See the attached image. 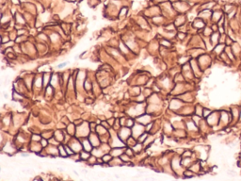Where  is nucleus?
I'll return each mask as SVG.
<instances>
[{
	"label": "nucleus",
	"mask_w": 241,
	"mask_h": 181,
	"mask_svg": "<svg viewBox=\"0 0 241 181\" xmlns=\"http://www.w3.org/2000/svg\"><path fill=\"white\" fill-rule=\"evenodd\" d=\"M12 3H14V4H18L19 3V0H11Z\"/></svg>",
	"instance_id": "dca6fc26"
},
{
	"label": "nucleus",
	"mask_w": 241,
	"mask_h": 181,
	"mask_svg": "<svg viewBox=\"0 0 241 181\" xmlns=\"http://www.w3.org/2000/svg\"><path fill=\"white\" fill-rule=\"evenodd\" d=\"M147 138H148V134H147V133H144V134L142 133L138 139H139V141H140V143H142V141H145Z\"/></svg>",
	"instance_id": "6e6552de"
},
{
	"label": "nucleus",
	"mask_w": 241,
	"mask_h": 181,
	"mask_svg": "<svg viewBox=\"0 0 241 181\" xmlns=\"http://www.w3.org/2000/svg\"><path fill=\"white\" fill-rule=\"evenodd\" d=\"M112 160V159H111V156H110L109 154H107V155H105V156L103 157V161L104 162H107V163H108V162H110V161Z\"/></svg>",
	"instance_id": "0eeeda50"
},
{
	"label": "nucleus",
	"mask_w": 241,
	"mask_h": 181,
	"mask_svg": "<svg viewBox=\"0 0 241 181\" xmlns=\"http://www.w3.org/2000/svg\"><path fill=\"white\" fill-rule=\"evenodd\" d=\"M41 143H42V146L43 147H45V146H47L48 145V141L47 140H42L41 141Z\"/></svg>",
	"instance_id": "ddd939ff"
},
{
	"label": "nucleus",
	"mask_w": 241,
	"mask_h": 181,
	"mask_svg": "<svg viewBox=\"0 0 241 181\" xmlns=\"http://www.w3.org/2000/svg\"><path fill=\"white\" fill-rule=\"evenodd\" d=\"M55 138H56L57 141H62L64 137H63V134L61 133V131L57 130V131L55 133Z\"/></svg>",
	"instance_id": "423d86ee"
},
{
	"label": "nucleus",
	"mask_w": 241,
	"mask_h": 181,
	"mask_svg": "<svg viewBox=\"0 0 241 181\" xmlns=\"http://www.w3.org/2000/svg\"><path fill=\"white\" fill-rule=\"evenodd\" d=\"M129 137H131V130H130L129 127H121V130L119 133V138L122 139V141H125L128 139Z\"/></svg>",
	"instance_id": "f257e3e1"
},
{
	"label": "nucleus",
	"mask_w": 241,
	"mask_h": 181,
	"mask_svg": "<svg viewBox=\"0 0 241 181\" xmlns=\"http://www.w3.org/2000/svg\"><path fill=\"white\" fill-rule=\"evenodd\" d=\"M127 8H122L121 9V10H120V17L122 16V17H123V16H125L126 14H127Z\"/></svg>",
	"instance_id": "1a4fd4ad"
},
{
	"label": "nucleus",
	"mask_w": 241,
	"mask_h": 181,
	"mask_svg": "<svg viewBox=\"0 0 241 181\" xmlns=\"http://www.w3.org/2000/svg\"><path fill=\"white\" fill-rule=\"evenodd\" d=\"M82 145H83V150H86L88 152H92V149H93V145L90 141V140H87V139L84 140L82 141Z\"/></svg>",
	"instance_id": "7ed1b4c3"
},
{
	"label": "nucleus",
	"mask_w": 241,
	"mask_h": 181,
	"mask_svg": "<svg viewBox=\"0 0 241 181\" xmlns=\"http://www.w3.org/2000/svg\"><path fill=\"white\" fill-rule=\"evenodd\" d=\"M16 17H17V19H16L17 24H24V19H23V17L20 14H17Z\"/></svg>",
	"instance_id": "9d476101"
},
{
	"label": "nucleus",
	"mask_w": 241,
	"mask_h": 181,
	"mask_svg": "<svg viewBox=\"0 0 241 181\" xmlns=\"http://www.w3.org/2000/svg\"><path fill=\"white\" fill-rule=\"evenodd\" d=\"M211 114V111L210 109H206V108H204V116L206 117V116H209Z\"/></svg>",
	"instance_id": "f8f14e48"
},
{
	"label": "nucleus",
	"mask_w": 241,
	"mask_h": 181,
	"mask_svg": "<svg viewBox=\"0 0 241 181\" xmlns=\"http://www.w3.org/2000/svg\"><path fill=\"white\" fill-rule=\"evenodd\" d=\"M32 139H33V140H36V141H40V140H41V137H40V136H38V135H33V137H32Z\"/></svg>",
	"instance_id": "4468645a"
},
{
	"label": "nucleus",
	"mask_w": 241,
	"mask_h": 181,
	"mask_svg": "<svg viewBox=\"0 0 241 181\" xmlns=\"http://www.w3.org/2000/svg\"><path fill=\"white\" fill-rule=\"evenodd\" d=\"M90 152H88V151H86V150H82V151L80 152V159H81L82 160H87V159H90Z\"/></svg>",
	"instance_id": "20e7f679"
},
{
	"label": "nucleus",
	"mask_w": 241,
	"mask_h": 181,
	"mask_svg": "<svg viewBox=\"0 0 241 181\" xmlns=\"http://www.w3.org/2000/svg\"><path fill=\"white\" fill-rule=\"evenodd\" d=\"M132 148H133L134 153H140L142 151V144H141V143H138V144H136Z\"/></svg>",
	"instance_id": "39448f33"
},
{
	"label": "nucleus",
	"mask_w": 241,
	"mask_h": 181,
	"mask_svg": "<svg viewBox=\"0 0 241 181\" xmlns=\"http://www.w3.org/2000/svg\"><path fill=\"white\" fill-rule=\"evenodd\" d=\"M178 37H179V39H184V37H185V34H183V33H179L178 34Z\"/></svg>",
	"instance_id": "2eb2a0df"
},
{
	"label": "nucleus",
	"mask_w": 241,
	"mask_h": 181,
	"mask_svg": "<svg viewBox=\"0 0 241 181\" xmlns=\"http://www.w3.org/2000/svg\"><path fill=\"white\" fill-rule=\"evenodd\" d=\"M90 141L92 143V144L96 147V146H98L100 144V137H98L96 134L94 133H90V138H89Z\"/></svg>",
	"instance_id": "f03ea898"
},
{
	"label": "nucleus",
	"mask_w": 241,
	"mask_h": 181,
	"mask_svg": "<svg viewBox=\"0 0 241 181\" xmlns=\"http://www.w3.org/2000/svg\"><path fill=\"white\" fill-rule=\"evenodd\" d=\"M48 80H49V75L48 74H45L44 75V77H43V84L44 85H47V82H48Z\"/></svg>",
	"instance_id": "9b49d317"
}]
</instances>
